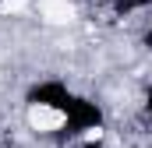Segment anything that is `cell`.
<instances>
[{
	"instance_id": "cell-3",
	"label": "cell",
	"mask_w": 152,
	"mask_h": 148,
	"mask_svg": "<svg viewBox=\"0 0 152 148\" xmlns=\"http://www.w3.org/2000/svg\"><path fill=\"white\" fill-rule=\"evenodd\" d=\"M28 7V0H0V18H21Z\"/></svg>"
},
{
	"instance_id": "cell-1",
	"label": "cell",
	"mask_w": 152,
	"mask_h": 148,
	"mask_svg": "<svg viewBox=\"0 0 152 148\" xmlns=\"http://www.w3.org/2000/svg\"><path fill=\"white\" fill-rule=\"evenodd\" d=\"M25 123H28V131H36V134H57V131H64L67 127V113L60 110V106H53V102H28V110H25Z\"/></svg>"
},
{
	"instance_id": "cell-2",
	"label": "cell",
	"mask_w": 152,
	"mask_h": 148,
	"mask_svg": "<svg viewBox=\"0 0 152 148\" xmlns=\"http://www.w3.org/2000/svg\"><path fill=\"white\" fill-rule=\"evenodd\" d=\"M32 7L50 28H67L78 21V0H32Z\"/></svg>"
}]
</instances>
